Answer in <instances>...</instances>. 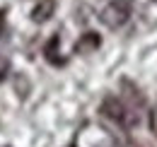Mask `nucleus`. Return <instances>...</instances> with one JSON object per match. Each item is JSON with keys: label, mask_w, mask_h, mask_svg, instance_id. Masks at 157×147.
<instances>
[{"label": "nucleus", "mask_w": 157, "mask_h": 147, "mask_svg": "<svg viewBox=\"0 0 157 147\" xmlns=\"http://www.w3.org/2000/svg\"><path fill=\"white\" fill-rule=\"evenodd\" d=\"M128 17H131V0H109L99 12L101 24L109 29H121Z\"/></svg>", "instance_id": "1"}, {"label": "nucleus", "mask_w": 157, "mask_h": 147, "mask_svg": "<svg viewBox=\"0 0 157 147\" xmlns=\"http://www.w3.org/2000/svg\"><path fill=\"white\" fill-rule=\"evenodd\" d=\"M101 113H104L106 118H111L114 123H121V126H136L138 123V116L128 109V106L123 104V99H118V96H106V99L101 101Z\"/></svg>", "instance_id": "2"}, {"label": "nucleus", "mask_w": 157, "mask_h": 147, "mask_svg": "<svg viewBox=\"0 0 157 147\" xmlns=\"http://www.w3.org/2000/svg\"><path fill=\"white\" fill-rule=\"evenodd\" d=\"M53 12H56V0H39L34 7H32V22L34 24H44V22H48V19L53 17Z\"/></svg>", "instance_id": "3"}, {"label": "nucleus", "mask_w": 157, "mask_h": 147, "mask_svg": "<svg viewBox=\"0 0 157 147\" xmlns=\"http://www.w3.org/2000/svg\"><path fill=\"white\" fill-rule=\"evenodd\" d=\"M87 46H92V48H97V46H99V36L94 34V32H87V34L82 36V41L78 43V51H85Z\"/></svg>", "instance_id": "4"}, {"label": "nucleus", "mask_w": 157, "mask_h": 147, "mask_svg": "<svg viewBox=\"0 0 157 147\" xmlns=\"http://www.w3.org/2000/svg\"><path fill=\"white\" fill-rule=\"evenodd\" d=\"M147 123H150V130H152V135L157 138V106L147 111Z\"/></svg>", "instance_id": "5"}, {"label": "nucleus", "mask_w": 157, "mask_h": 147, "mask_svg": "<svg viewBox=\"0 0 157 147\" xmlns=\"http://www.w3.org/2000/svg\"><path fill=\"white\" fill-rule=\"evenodd\" d=\"M7 73H10V60H7L5 55L0 53V82L7 77Z\"/></svg>", "instance_id": "6"}, {"label": "nucleus", "mask_w": 157, "mask_h": 147, "mask_svg": "<svg viewBox=\"0 0 157 147\" xmlns=\"http://www.w3.org/2000/svg\"><path fill=\"white\" fill-rule=\"evenodd\" d=\"M2 32H5V12L0 10V34H2Z\"/></svg>", "instance_id": "7"}, {"label": "nucleus", "mask_w": 157, "mask_h": 147, "mask_svg": "<svg viewBox=\"0 0 157 147\" xmlns=\"http://www.w3.org/2000/svg\"><path fill=\"white\" fill-rule=\"evenodd\" d=\"M155 2H157V0H155Z\"/></svg>", "instance_id": "8"}]
</instances>
